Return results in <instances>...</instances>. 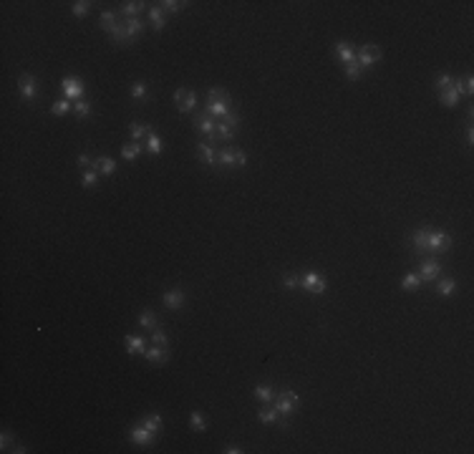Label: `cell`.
<instances>
[{"mask_svg":"<svg viewBox=\"0 0 474 454\" xmlns=\"http://www.w3.org/2000/svg\"><path fill=\"white\" fill-rule=\"evenodd\" d=\"M232 101H230V94L225 91V88H210V94H207V114L210 116H227L232 109Z\"/></svg>","mask_w":474,"mask_h":454,"instance_id":"6da1fadb","label":"cell"},{"mask_svg":"<svg viewBox=\"0 0 474 454\" xmlns=\"http://www.w3.org/2000/svg\"><path fill=\"white\" fill-rule=\"evenodd\" d=\"M449 247H452V237L447 232H432V230H426L421 252H447Z\"/></svg>","mask_w":474,"mask_h":454,"instance_id":"7a4b0ae2","label":"cell"},{"mask_svg":"<svg viewBox=\"0 0 474 454\" xmlns=\"http://www.w3.org/2000/svg\"><path fill=\"white\" fill-rule=\"evenodd\" d=\"M298 406H300V396H298L295 391H290V389L280 391V394H277V399H275V409H277L282 417L295 414V412H298Z\"/></svg>","mask_w":474,"mask_h":454,"instance_id":"3957f363","label":"cell"},{"mask_svg":"<svg viewBox=\"0 0 474 454\" xmlns=\"http://www.w3.org/2000/svg\"><path fill=\"white\" fill-rule=\"evenodd\" d=\"M300 288L308 290L310 295H323V293L328 290V283H325V278H323L320 273L308 270V273L303 275V280H300Z\"/></svg>","mask_w":474,"mask_h":454,"instance_id":"277c9868","label":"cell"},{"mask_svg":"<svg viewBox=\"0 0 474 454\" xmlns=\"http://www.w3.org/2000/svg\"><path fill=\"white\" fill-rule=\"evenodd\" d=\"M237 129H240V116H237L235 111H230L227 116L220 119V124H217V137L225 139V142H230L237 134Z\"/></svg>","mask_w":474,"mask_h":454,"instance_id":"5b68a950","label":"cell"},{"mask_svg":"<svg viewBox=\"0 0 474 454\" xmlns=\"http://www.w3.org/2000/svg\"><path fill=\"white\" fill-rule=\"evenodd\" d=\"M217 164L220 167H245L247 164V154L242 149H222L217 154Z\"/></svg>","mask_w":474,"mask_h":454,"instance_id":"8992f818","label":"cell"},{"mask_svg":"<svg viewBox=\"0 0 474 454\" xmlns=\"http://www.w3.org/2000/svg\"><path fill=\"white\" fill-rule=\"evenodd\" d=\"M356 61H358L363 68H368V66H373V63L381 61V48L373 46V43H368V46H363V48L356 53Z\"/></svg>","mask_w":474,"mask_h":454,"instance_id":"52a82bcc","label":"cell"},{"mask_svg":"<svg viewBox=\"0 0 474 454\" xmlns=\"http://www.w3.org/2000/svg\"><path fill=\"white\" fill-rule=\"evenodd\" d=\"M174 104H177V109H179L182 114H189V111L197 106V94L189 91V88H179V91L174 94Z\"/></svg>","mask_w":474,"mask_h":454,"instance_id":"ba28073f","label":"cell"},{"mask_svg":"<svg viewBox=\"0 0 474 454\" xmlns=\"http://www.w3.org/2000/svg\"><path fill=\"white\" fill-rule=\"evenodd\" d=\"M63 96L66 99H71V101H81V96H83V81L81 78H76V76H68V78H63Z\"/></svg>","mask_w":474,"mask_h":454,"instance_id":"9c48e42d","label":"cell"},{"mask_svg":"<svg viewBox=\"0 0 474 454\" xmlns=\"http://www.w3.org/2000/svg\"><path fill=\"white\" fill-rule=\"evenodd\" d=\"M257 419H260L262 424H277V422H280L282 427H288V419L275 409V404H265V406L257 412Z\"/></svg>","mask_w":474,"mask_h":454,"instance_id":"30bf717a","label":"cell"},{"mask_svg":"<svg viewBox=\"0 0 474 454\" xmlns=\"http://www.w3.org/2000/svg\"><path fill=\"white\" fill-rule=\"evenodd\" d=\"M18 88H20V96L23 99H35L38 96V81H35V76H30V73H23L20 78H18Z\"/></svg>","mask_w":474,"mask_h":454,"instance_id":"8fae6325","label":"cell"},{"mask_svg":"<svg viewBox=\"0 0 474 454\" xmlns=\"http://www.w3.org/2000/svg\"><path fill=\"white\" fill-rule=\"evenodd\" d=\"M154 437H157V434H154V432H149L144 424H136V427L129 432V439H131L134 444H139V447H149V444L154 442Z\"/></svg>","mask_w":474,"mask_h":454,"instance_id":"7c38bea8","label":"cell"},{"mask_svg":"<svg viewBox=\"0 0 474 454\" xmlns=\"http://www.w3.org/2000/svg\"><path fill=\"white\" fill-rule=\"evenodd\" d=\"M195 126H197L202 134H207L210 139H217V124H215V119H212L210 114H197V116H195Z\"/></svg>","mask_w":474,"mask_h":454,"instance_id":"4fadbf2b","label":"cell"},{"mask_svg":"<svg viewBox=\"0 0 474 454\" xmlns=\"http://www.w3.org/2000/svg\"><path fill=\"white\" fill-rule=\"evenodd\" d=\"M439 273H442V265H439V260H434V257L424 260V262H421V267H419V275H421V280H424V283H426V280H437V278H439Z\"/></svg>","mask_w":474,"mask_h":454,"instance_id":"5bb4252c","label":"cell"},{"mask_svg":"<svg viewBox=\"0 0 474 454\" xmlns=\"http://www.w3.org/2000/svg\"><path fill=\"white\" fill-rule=\"evenodd\" d=\"M164 305H167V308H172V310H179V308L184 305V293H182L179 288L167 290V293H164Z\"/></svg>","mask_w":474,"mask_h":454,"instance_id":"9a60e30c","label":"cell"},{"mask_svg":"<svg viewBox=\"0 0 474 454\" xmlns=\"http://www.w3.org/2000/svg\"><path fill=\"white\" fill-rule=\"evenodd\" d=\"M336 56H338L343 63H351V61H356V48H353L348 40H338V43H336Z\"/></svg>","mask_w":474,"mask_h":454,"instance_id":"2e32d148","label":"cell"},{"mask_svg":"<svg viewBox=\"0 0 474 454\" xmlns=\"http://www.w3.org/2000/svg\"><path fill=\"white\" fill-rule=\"evenodd\" d=\"M141 30H144V23H141L139 18H129V20L124 23V33H126V40H129V43H131L134 38H139Z\"/></svg>","mask_w":474,"mask_h":454,"instance_id":"e0dca14e","label":"cell"},{"mask_svg":"<svg viewBox=\"0 0 474 454\" xmlns=\"http://www.w3.org/2000/svg\"><path fill=\"white\" fill-rule=\"evenodd\" d=\"M197 154H200V159L205 162V164H217V154H215V149H212V144L210 142H200L197 144Z\"/></svg>","mask_w":474,"mask_h":454,"instance_id":"ac0fdd59","label":"cell"},{"mask_svg":"<svg viewBox=\"0 0 474 454\" xmlns=\"http://www.w3.org/2000/svg\"><path fill=\"white\" fill-rule=\"evenodd\" d=\"M252 394H255V399H260L262 404H272V401H275V391H272L270 384H257V386L252 389Z\"/></svg>","mask_w":474,"mask_h":454,"instance_id":"d6986e66","label":"cell"},{"mask_svg":"<svg viewBox=\"0 0 474 454\" xmlns=\"http://www.w3.org/2000/svg\"><path fill=\"white\" fill-rule=\"evenodd\" d=\"M91 167H96V172H99V174H106V177L116 172V162L109 159V157H99V159H93Z\"/></svg>","mask_w":474,"mask_h":454,"instance_id":"ffe728a7","label":"cell"},{"mask_svg":"<svg viewBox=\"0 0 474 454\" xmlns=\"http://www.w3.org/2000/svg\"><path fill=\"white\" fill-rule=\"evenodd\" d=\"M147 351V343L141 336H126V353L129 356H136V353H144Z\"/></svg>","mask_w":474,"mask_h":454,"instance_id":"44dd1931","label":"cell"},{"mask_svg":"<svg viewBox=\"0 0 474 454\" xmlns=\"http://www.w3.org/2000/svg\"><path fill=\"white\" fill-rule=\"evenodd\" d=\"M144 356H147V361H149V364H164V361L169 358V351H167V348H162V346H154V348H147V351H144Z\"/></svg>","mask_w":474,"mask_h":454,"instance_id":"7402d4cb","label":"cell"},{"mask_svg":"<svg viewBox=\"0 0 474 454\" xmlns=\"http://www.w3.org/2000/svg\"><path fill=\"white\" fill-rule=\"evenodd\" d=\"M119 25H121V23H119L116 13H111V10H104V13H101V28H104L109 35H111V33H114Z\"/></svg>","mask_w":474,"mask_h":454,"instance_id":"603a6c76","label":"cell"},{"mask_svg":"<svg viewBox=\"0 0 474 454\" xmlns=\"http://www.w3.org/2000/svg\"><path fill=\"white\" fill-rule=\"evenodd\" d=\"M141 149H144V147H141L139 142H129V144L121 147V157H124L126 162H134V159L141 154Z\"/></svg>","mask_w":474,"mask_h":454,"instance_id":"cb8c5ba5","label":"cell"},{"mask_svg":"<svg viewBox=\"0 0 474 454\" xmlns=\"http://www.w3.org/2000/svg\"><path fill=\"white\" fill-rule=\"evenodd\" d=\"M439 94H442V104H444V106H454V104L459 101V96H462V94H459V88H457L454 83H452L449 88L439 91Z\"/></svg>","mask_w":474,"mask_h":454,"instance_id":"d4e9b609","label":"cell"},{"mask_svg":"<svg viewBox=\"0 0 474 454\" xmlns=\"http://www.w3.org/2000/svg\"><path fill=\"white\" fill-rule=\"evenodd\" d=\"M421 285H424V280H421L419 273H409V275L401 280V288H404L406 293H411V290H416V288H421Z\"/></svg>","mask_w":474,"mask_h":454,"instance_id":"484cf974","label":"cell"},{"mask_svg":"<svg viewBox=\"0 0 474 454\" xmlns=\"http://www.w3.org/2000/svg\"><path fill=\"white\" fill-rule=\"evenodd\" d=\"M144 5H147V3H141V0H129V3L121 5V13L129 15V18H136V15L144 10Z\"/></svg>","mask_w":474,"mask_h":454,"instance_id":"4316f807","label":"cell"},{"mask_svg":"<svg viewBox=\"0 0 474 454\" xmlns=\"http://www.w3.org/2000/svg\"><path fill=\"white\" fill-rule=\"evenodd\" d=\"M141 424H144V427H147L149 432L159 434V432H162V424H164V422H162V417H159V414H147V417L141 419Z\"/></svg>","mask_w":474,"mask_h":454,"instance_id":"83f0119b","label":"cell"},{"mask_svg":"<svg viewBox=\"0 0 474 454\" xmlns=\"http://www.w3.org/2000/svg\"><path fill=\"white\" fill-rule=\"evenodd\" d=\"M149 18H152V23H154L157 33H159V30H164V25H167V18H164V10H162L159 5L149 10Z\"/></svg>","mask_w":474,"mask_h":454,"instance_id":"f1b7e54d","label":"cell"},{"mask_svg":"<svg viewBox=\"0 0 474 454\" xmlns=\"http://www.w3.org/2000/svg\"><path fill=\"white\" fill-rule=\"evenodd\" d=\"M129 134H131V139L134 142H139L144 134H149V124H141V121H131L129 124Z\"/></svg>","mask_w":474,"mask_h":454,"instance_id":"f546056e","label":"cell"},{"mask_svg":"<svg viewBox=\"0 0 474 454\" xmlns=\"http://www.w3.org/2000/svg\"><path fill=\"white\" fill-rule=\"evenodd\" d=\"M454 86L459 88V94H467V96H472V94H474V78H472V76L454 78Z\"/></svg>","mask_w":474,"mask_h":454,"instance_id":"4dcf8cb0","label":"cell"},{"mask_svg":"<svg viewBox=\"0 0 474 454\" xmlns=\"http://www.w3.org/2000/svg\"><path fill=\"white\" fill-rule=\"evenodd\" d=\"M139 326H141V328H157V326H159V318H157L152 310H141V315H139Z\"/></svg>","mask_w":474,"mask_h":454,"instance_id":"1f68e13d","label":"cell"},{"mask_svg":"<svg viewBox=\"0 0 474 454\" xmlns=\"http://www.w3.org/2000/svg\"><path fill=\"white\" fill-rule=\"evenodd\" d=\"M346 76H348L351 81H358V78L363 76V66H361L358 61H351V63H346Z\"/></svg>","mask_w":474,"mask_h":454,"instance_id":"d6a6232c","label":"cell"},{"mask_svg":"<svg viewBox=\"0 0 474 454\" xmlns=\"http://www.w3.org/2000/svg\"><path fill=\"white\" fill-rule=\"evenodd\" d=\"M189 424H192L195 432H207V419H205L200 412H192V414H189Z\"/></svg>","mask_w":474,"mask_h":454,"instance_id":"836d02e7","label":"cell"},{"mask_svg":"<svg viewBox=\"0 0 474 454\" xmlns=\"http://www.w3.org/2000/svg\"><path fill=\"white\" fill-rule=\"evenodd\" d=\"M162 149H164V147H162V139H159L157 134H152V131H149V139H147V152H149V154H162Z\"/></svg>","mask_w":474,"mask_h":454,"instance_id":"e575fe53","label":"cell"},{"mask_svg":"<svg viewBox=\"0 0 474 454\" xmlns=\"http://www.w3.org/2000/svg\"><path fill=\"white\" fill-rule=\"evenodd\" d=\"M454 288H457L454 278H442V280H439V285H437L439 295H452V293H454Z\"/></svg>","mask_w":474,"mask_h":454,"instance_id":"d590c367","label":"cell"},{"mask_svg":"<svg viewBox=\"0 0 474 454\" xmlns=\"http://www.w3.org/2000/svg\"><path fill=\"white\" fill-rule=\"evenodd\" d=\"M71 111V101L68 99H61V101H56L53 106H51V114L53 116H63V114H68Z\"/></svg>","mask_w":474,"mask_h":454,"instance_id":"8d00e7d4","label":"cell"},{"mask_svg":"<svg viewBox=\"0 0 474 454\" xmlns=\"http://www.w3.org/2000/svg\"><path fill=\"white\" fill-rule=\"evenodd\" d=\"M71 10H73V15H76V18H83V15L91 10V3H88V0H78V3H73V5H71Z\"/></svg>","mask_w":474,"mask_h":454,"instance_id":"74e56055","label":"cell"},{"mask_svg":"<svg viewBox=\"0 0 474 454\" xmlns=\"http://www.w3.org/2000/svg\"><path fill=\"white\" fill-rule=\"evenodd\" d=\"M184 5H187V3H177V0H164V3H159V8H162L164 13H179Z\"/></svg>","mask_w":474,"mask_h":454,"instance_id":"f35d334b","label":"cell"},{"mask_svg":"<svg viewBox=\"0 0 474 454\" xmlns=\"http://www.w3.org/2000/svg\"><path fill=\"white\" fill-rule=\"evenodd\" d=\"M73 111H76V116L83 119V116L91 114V104H88V101H76V104H73Z\"/></svg>","mask_w":474,"mask_h":454,"instance_id":"ab89813d","label":"cell"},{"mask_svg":"<svg viewBox=\"0 0 474 454\" xmlns=\"http://www.w3.org/2000/svg\"><path fill=\"white\" fill-rule=\"evenodd\" d=\"M152 341H154V346H162V348H167V346H169V338H167V333H164V331H159V328H154V336H152Z\"/></svg>","mask_w":474,"mask_h":454,"instance_id":"60d3db41","label":"cell"},{"mask_svg":"<svg viewBox=\"0 0 474 454\" xmlns=\"http://www.w3.org/2000/svg\"><path fill=\"white\" fill-rule=\"evenodd\" d=\"M434 83H437V88H439V91H444V88H449V86L454 83V78H452L449 73H442V76H437V81H434Z\"/></svg>","mask_w":474,"mask_h":454,"instance_id":"b9f144b4","label":"cell"},{"mask_svg":"<svg viewBox=\"0 0 474 454\" xmlns=\"http://www.w3.org/2000/svg\"><path fill=\"white\" fill-rule=\"evenodd\" d=\"M144 94H147V83H144V81H134V83H131V96H134V99H141Z\"/></svg>","mask_w":474,"mask_h":454,"instance_id":"7bdbcfd3","label":"cell"},{"mask_svg":"<svg viewBox=\"0 0 474 454\" xmlns=\"http://www.w3.org/2000/svg\"><path fill=\"white\" fill-rule=\"evenodd\" d=\"M99 182V172L96 169H86V174H83V187H93Z\"/></svg>","mask_w":474,"mask_h":454,"instance_id":"ee69618b","label":"cell"},{"mask_svg":"<svg viewBox=\"0 0 474 454\" xmlns=\"http://www.w3.org/2000/svg\"><path fill=\"white\" fill-rule=\"evenodd\" d=\"M282 285H285L288 290H295V288H298V278H295V275H285Z\"/></svg>","mask_w":474,"mask_h":454,"instance_id":"f6af8a7d","label":"cell"},{"mask_svg":"<svg viewBox=\"0 0 474 454\" xmlns=\"http://www.w3.org/2000/svg\"><path fill=\"white\" fill-rule=\"evenodd\" d=\"M78 164H81V167H88V164H93V159H91L88 154H81V157H78Z\"/></svg>","mask_w":474,"mask_h":454,"instance_id":"bcb514c9","label":"cell"},{"mask_svg":"<svg viewBox=\"0 0 474 454\" xmlns=\"http://www.w3.org/2000/svg\"><path fill=\"white\" fill-rule=\"evenodd\" d=\"M8 444H10V434H8V432H5V434H3V439H0V447H3V449H5V447H8Z\"/></svg>","mask_w":474,"mask_h":454,"instance_id":"7dc6e473","label":"cell"},{"mask_svg":"<svg viewBox=\"0 0 474 454\" xmlns=\"http://www.w3.org/2000/svg\"><path fill=\"white\" fill-rule=\"evenodd\" d=\"M225 452H227V454H242V449H240V447H235V444H230Z\"/></svg>","mask_w":474,"mask_h":454,"instance_id":"c3c4849f","label":"cell"}]
</instances>
